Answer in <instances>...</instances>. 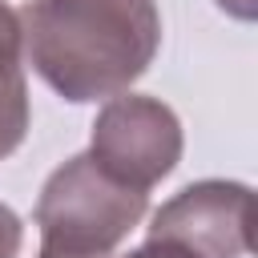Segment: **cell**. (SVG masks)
<instances>
[{
  "label": "cell",
  "mask_w": 258,
  "mask_h": 258,
  "mask_svg": "<svg viewBox=\"0 0 258 258\" xmlns=\"http://www.w3.org/2000/svg\"><path fill=\"white\" fill-rule=\"evenodd\" d=\"M28 133V85H24V44L16 8L0 0V161L20 149Z\"/></svg>",
  "instance_id": "obj_5"
},
{
  "label": "cell",
  "mask_w": 258,
  "mask_h": 258,
  "mask_svg": "<svg viewBox=\"0 0 258 258\" xmlns=\"http://www.w3.org/2000/svg\"><path fill=\"white\" fill-rule=\"evenodd\" d=\"M254 194L242 181H194L173 194L149 222V238L177 242L198 258H246Z\"/></svg>",
  "instance_id": "obj_4"
},
{
  "label": "cell",
  "mask_w": 258,
  "mask_h": 258,
  "mask_svg": "<svg viewBox=\"0 0 258 258\" xmlns=\"http://www.w3.org/2000/svg\"><path fill=\"white\" fill-rule=\"evenodd\" d=\"M181 121L157 97L117 93L101 105L89 137V157L113 181L133 189H153L181 161Z\"/></svg>",
  "instance_id": "obj_3"
},
{
  "label": "cell",
  "mask_w": 258,
  "mask_h": 258,
  "mask_svg": "<svg viewBox=\"0 0 258 258\" xmlns=\"http://www.w3.org/2000/svg\"><path fill=\"white\" fill-rule=\"evenodd\" d=\"M20 242H24V226L12 214V206L0 202V258H16L20 254Z\"/></svg>",
  "instance_id": "obj_6"
},
{
  "label": "cell",
  "mask_w": 258,
  "mask_h": 258,
  "mask_svg": "<svg viewBox=\"0 0 258 258\" xmlns=\"http://www.w3.org/2000/svg\"><path fill=\"white\" fill-rule=\"evenodd\" d=\"M149 194L113 181L89 153L69 157L60 169L48 173L32 222L40 230V246L109 258L117 242L145 218Z\"/></svg>",
  "instance_id": "obj_2"
},
{
  "label": "cell",
  "mask_w": 258,
  "mask_h": 258,
  "mask_svg": "<svg viewBox=\"0 0 258 258\" xmlns=\"http://www.w3.org/2000/svg\"><path fill=\"white\" fill-rule=\"evenodd\" d=\"M121 258H198V254H194V250H185V246H177V242H165V238H149L145 246H137V250L121 254Z\"/></svg>",
  "instance_id": "obj_7"
},
{
  "label": "cell",
  "mask_w": 258,
  "mask_h": 258,
  "mask_svg": "<svg viewBox=\"0 0 258 258\" xmlns=\"http://www.w3.org/2000/svg\"><path fill=\"white\" fill-rule=\"evenodd\" d=\"M16 20L32 73L73 105L129 93L161 48L153 0H24Z\"/></svg>",
  "instance_id": "obj_1"
},
{
  "label": "cell",
  "mask_w": 258,
  "mask_h": 258,
  "mask_svg": "<svg viewBox=\"0 0 258 258\" xmlns=\"http://www.w3.org/2000/svg\"><path fill=\"white\" fill-rule=\"evenodd\" d=\"M218 8H222V12H230L234 20H254L258 0H218Z\"/></svg>",
  "instance_id": "obj_8"
},
{
  "label": "cell",
  "mask_w": 258,
  "mask_h": 258,
  "mask_svg": "<svg viewBox=\"0 0 258 258\" xmlns=\"http://www.w3.org/2000/svg\"><path fill=\"white\" fill-rule=\"evenodd\" d=\"M36 258H93V254H69V250H52V246H40Z\"/></svg>",
  "instance_id": "obj_9"
}]
</instances>
